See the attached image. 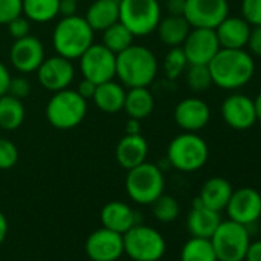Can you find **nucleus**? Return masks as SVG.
I'll return each mask as SVG.
<instances>
[{
    "label": "nucleus",
    "mask_w": 261,
    "mask_h": 261,
    "mask_svg": "<svg viewBox=\"0 0 261 261\" xmlns=\"http://www.w3.org/2000/svg\"><path fill=\"white\" fill-rule=\"evenodd\" d=\"M103 33V46H106L109 51H112L115 56L121 51H124L126 48H129L133 45L134 40V34L130 33L121 22H117L114 25H111L109 28H106Z\"/></svg>",
    "instance_id": "7c9ffc66"
},
{
    "label": "nucleus",
    "mask_w": 261,
    "mask_h": 261,
    "mask_svg": "<svg viewBox=\"0 0 261 261\" xmlns=\"http://www.w3.org/2000/svg\"><path fill=\"white\" fill-rule=\"evenodd\" d=\"M0 133H2V129H0Z\"/></svg>",
    "instance_id": "603ef678"
},
{
    "label": "nucleus",
    "mask_w": 261,
    "mask_h": 261,
    "mask_svg": "<svg viewBox=\"0 0 261 261\" xmlns=\"http://www.w3.org/2000/svg\"><path fill=\"white\" fill-rule=\"evenodd\" d=\"M25 105L20 98L5 94L0 97V129L2 130H16L25 121Z\"/></svg>",
    "instance_id": "cd10ccee"
},
{
    "label": "nucleus",
    "mask_w": 261,
    "mask_h": 261,
    "mask_svg": "<svg viewBox=\"0 0 261 261\" xmlns=\"http://www.w3.org/2000/svg\"><path fill=\"white\" fill-rule=\"evenodd\" d=\"M46 118L56 129L68 130L77 127L86 117L88 101L75 89H62L53 92L46 105Z\"/></svg>",
    "instance_id": "20e7f679"
},
{
    "label": "nucleus",
    "mask_w": 261,
    "mask_h": 261,
    "mask_svg": "<svg viewBox=\"0 0 261 261\" xmlns=\"http://www.w3.org/2000/svg\"><path fill=\"white\" fill-rule=\"evenodd\" d=\"M244 261H261V240L249 244Z\"/></svg>",
    "instance_id": "a18cd8bd"
},
{
    "label": "nucleus",
    "mask_w": 261,
    "mask_h": 261,
    "mask_svg": "<svg viewBox=\"0 0 261 261\" xmlns=\"http://www.w3.org/2000/svg\"><path fill=\"white\" fill-rule=\"evenodd\" d=\"M151 204H152V214H154V217L159 221H162V223H171V221L177 220V217L180 214L178 201L174 197H171V195L162 194Z\"/></svg>",
    "instance_id": "72a5a7b5"
},
{
    "label": "nucleus",
    "mask_w": 261,
    "mask_h": 261,
    "mask_svg": "<svg viewBox=\"0 0 261 261\" xmlns=\"http://www.w3.org/2000/svg\"><path fill=\"white\" fill-rule=\"evenodd\" d=\"M220 223H221L220 212L206 207L198 198L194 200L192 209H191L188 220H186L188 230L192 237L211 238L214 235V232L217 230Z\"/></svg>",
    "instance_id": "412c9836"
},
{
    "label": "nucleus",
    "mask_w": 261,
    "mask_h": 261,
    "mask_svg": "<svg viewBox=\"0 0 261 261\" xmlns=\"http://www.w3.org/2000/svg\"><path fill=\"white\" fill-rule=\"evenodd\" d=\"M241 14L250 27H261V0H243Z\"/></svg>",
    "instance_id": "c9c22d12"
},
{
    "label": "nucleus",
    "mask_w": 261,
    "mask_h": 261,
    "mask_svg": "<svg viewBox=\"0 0 261 261\" xmlns=\"http://www.w3.org/2000/svg\"><path fill=\"white\" fill-rule=\"evenodd\" d=\"M250 25L237 16H227L217 28L215 34L221 48L227 49H244L250 34Z\"/></svg>",
    "instance_id": "aec40b11"
},
{
    "label": "nucleus",
    "mask_w": 261,
    "mask_h": 261,
    "mask_svg": "<svg viewBox=\"0 0 261 261\" xmlns=\"http://www.w3.org/2000/svg\"><path fill=\"white\" fill-rule=\"evenodd\" d=\"M162 20L159 0H120L118 22H121L134 37H145L154 33Z\"/></svg>",
    "instance_id": "423d86ee"
},
{
    "label": "nucleus",
    "mask_w": 261,
    "mask_h": 261,
    "mask_svg": "<svg viewBox=\"0 0 261 261\" xmlns=\"http://www.w3.org/2000/svg\"><path fill=\"white\" fill-rule=\"evenodd\" d=\"M112 2H120V0H112Z\"/></svg>",
    "instance_id": "8fccbe9b"
},
{
    "label": "nucleus",
    "mask_w": 261,
    "mask_h": 261,
    "mask_svg": "<svg viewBox=\"0 0 261 261\" xmlns=\"http://www.w3.org/2000/svg\"><path fill=\"white\" fill-rule=\"evenodd\" d=\"M126 192L137 204H151L165 191V177L162 169L149 162H145L127 171Z\"/></svg>",
    "instance_id": "0eeeda50"
},
{
    "label": "nucleus",
    "mask_w": 261,
    "mask_h": 261,
    "mask_svg": "<svg viewBox=\"0 0 261 261\" xmlns=\"http://www.w3.org/2000/svg\"><path fill=\"white\" fill-rule=\"evenodd\" d=\"M155 54L143 45H130L115 56V75L124 88H148L157 77Z\"/></svg>",
    "instance_id": "f03ea898"
},
{
    "label": "nucleus",
    "mask_w": 261,
    "mask_h": 261,
    "mask_svg": "<svg viewBox=\"0 0 261 261\" xmlns=\"http://www.w3.org/2000/svg\"><path fill=\"white\" fill-rule=\"evenodd\" d=\"M155 31L159 33L162 43H165L169 48H174V46L183 45V42L186 40V37L191 31V25L188 23L185 16H171L169 14L160 20Z\"/></svg>",
    "instance_id": "bb28decb"
},
{
    "label": "nucleus",
    "mask_w": 261,
    "mask_h": 261,
    "mask_svg": "<svg viewBox=\"0 0 261 261\" xmlns=\"http://www.w3.org/2000/svg\"><path fill=\"white\" fill-rule=\"evenodd\" d=\"M94 43V31L85 17H62L53 31V46L65 59H79Z\"/></svg>",
    "instance_id": "7ed1b4c3"
},
{
    "label": "nucleus",
    "mask_w": 261,
    "mask_h": 261,
    "mask_svg": "<svg viewBox=\"0 0 261 261\" xmlns=\"http://www.w3.org/2000/svg\"><path fill=\"white\" fill-rule=\"evenodd\" d=\"M185 72L186 83L194 92H204L214 85L207 65H188Z\"/></svg>",
    "instance_id": "2f4dec72"
},
{
    "label": "nucleus",
    "mask_w": 261,
    "mask_h": 261,
    "mask_svg": "<svg viewBox=\"0 0 261 261\" xmlns=\"http://www.w3.org/2000/svg\"><path fill=\"white\" fill-rule=\"evenodd\" d=\"M7 233H8V220H7L5 214L0 211V244L5 241Z\"/></svg>",
    "instance_id": "49530a36"
},
{
    "label": "nucleus",
    "mask_w": 261,
    "mask_h": 261,
    "mask_svg": "<svg viewBox=\"0 0 261 261\" xmlns=\"http://www.w3.org/2000/svg\"><path fill=\"white\" fill-rule=\"evenodd\" d=\"M174 120L185 133H198L207 126L211 120V108L198 97H188L177 103Z\"/></svg>",
    "instance_id": "a211bd4d"
},
{
    "label": "nucleus",
    "mask_w": 261,
    "mask_h": 261,
    "mask_svg": "<svg viewBox=\"0 0 261 261\" xmlns=\"http://www.w3.org/2000/svg\"><path fill=\"white\" fill-rule=\"evenodd\" d=\"M100 220L103 227L123 235L134 224H137V214L123 201H109L103 206Z\"/></svg>",
    "instance_id": "4be33fe9"
},
{
    "label": "nucleus",
    "mask_w": 261,
    "mask_h": 261,
    "mask_svg": "<svg viewBox=\"0 0 261 261\" xmlns=\"http://www.w3.org/2000/svg\"><path fill=\"white\" fill-rule=\"evenodd\" d=\"M22 16V0H0V25Z\"/></svg>",
    "instance_id": "e433bc0d"
},
{
    "label": "nucleus",
    "mask_w": 261,
    "mask_h": 261,
    "mask_svg": "<svg viewBox=\"0 0 261 261\" xmlns=\"http://www.w3.org/2000/svg\"><path fill=\"white\" fill-rule=\"evenodd\" d=\"M124 97H126L124 86L121 83L114 82L112 79L97 85L92 101L100 111L106 114H117L124 106Z\"/></svg>",
    "instance_id": "b1692460"
},
{
    "label": "nucleus",
    "mask_w": 261,
    "mask_h": 261,
    "mask_svg": "<svg viewBox=\"0 0 261 261\" xmlns=\"http://www.w3.org/2000/svg\"><path fill=\"white\" fill-rule=\"evenodd\" d=\"M233 189L232 185L223 178V177H212L209 178L200 191V195L197 197L206 207L212 211H223L227 206V201L232 195Z\"/></svg>",
    "instance_id": "5701e85b"
},
{
    "label": "nucleus",
    "mask_w": 261,
    "mask_h": 261,
    "mask_svg": "<svg viewBox=\"0 0 261 261\" xmlns=\"http://www.w3.org/2000/svg\"><path fill=\"white\" fill-rule=\"evenodd\" d=\"M166 159L177 171L194 172L206 165L209 159V146L197 133H183L171 140Z\"/></svg>",
    "instance_id": "39448f33"
},
{
    "label": "nucleus",
    "mask_w": 261,
    "mask_h": 261,
    "mask_svg": "<svg viewBox=\"0 0 261 261\" xmlns=\"http://www.w3.org/2000/svg\"><path fill=\"white\" fill-rule=\"evenodd\" d=\"M181 48L189 65H207L221 46L215 30L191 28Z\"/></svg>",
    "instance_id": "f8f14e48"
},
{
    "label": "nucleus",
    "mask_w": 261,
    "mask_h": 261,
    "mask_svg": "<svg viewBox=\"0 0 261 261\" xmlns=\"http://www.w3.org/2000/svg\"><path fill=\"white\" fill-rule=\"evenodd\" d=\"M31 92V83L25 77H11L10 86H8V94H11L16 98H27Z\"/></svg>",
    "instance_id": "58836bf2"
},
{
    "label": "nucleus",
    "mask_w": 261,
    "mask_h": 261,
    "mask_svg": "<svg viewBox=\"0 0 261 261\" xmlns=\"http://www.w3.org/2000/svg\"><path fill=\"white\" fill-rule=\"evenodd\" d=\"M188 59L185 56V51L181 46H174L169 49V53L165 56L163 60V71L169 80L178 79L188 68Z\"/></svg>",
    "instance_id": "473e14b6"
},
{
    "label": "nucleus",
    "mask_w": 261,
    "mask_h": 261,
    "mask_svg": "<svg viewBox=\"0 0 261 261\" xmlns=\"http://www.w3.org/2000/svg\"><path fill=\"white\" fill-rule=\"evenodd\" d=\"M181 261H218L211 238L192 237L188 240L180 253Z\"/></svg>",
    "instance_id": "c756f323"
},
{
    "label": "nucleus",
    "mask_w": 261,
    "mask_h": 261,
    "mask_svg": "<svg viewBox=\"0 0 261 261\" xmlns=\"http://www.w3.org/2000/svg\"><path fill=\"white\" fill-rule=\"evenodd\" d=\"M95 89H97V83L88 80V79H83L80 83H79V88H77V92L88 101L89 98L92 100L94 94H95Z\"/></svg>",
    "instance_id": "a19ab883"
},
{
    "label": "nucleus",
    "mask_w": 261,
    "mask_h": 261,
    "mask_svg": "<svg viewBox=\"0 0 261 261\" xmlns=\"http://www.w3.org/2000/svg\"><path fill=\"white\" fill-rule=\"evenodd\" d=\"M249 53L255 57H261V27H252L247 39Z\"/></svg>",
    "instance_id": "ea45409f"
},
{
    "label": "nucleus",
    "mask_w": 261,
    "mask_h": 261,
    "mask_svg": "<svg viewBox=\"0 0 261 261\" xmlns=\"http://www.w3.org/2000/svg\"><path fill=\"white\" fill-rule=\"evenodd\" d=\"M212 83L224 91H237L247 85L255 74L253 56L244 49L220 48L207 63Z\"/></svg>",
    "instance_id": "f257e3e1"
},
{
    "label": "nucleus",
    "mask_w": 261,
    "mask_h": 261,
    "mask_svg": "<svg viewBox=\"0 0 261 261\" xmlns=\"http://www.w3.org/2000/svg\"><path fill=\"white\" fill-rule=\"evenodd\" d=\"M60 0H22V14L36 23H48L59 16Z\"/></svg>",
    "instance_id": "c85d7f7f"
},
{
    "label": "nucleus",
    "mask_w": 261,
    "mask_h": 261,
    "mask_svg": "<svg viewBox=\"0 0 261 261\" xmlns=\"http://www.w3.org/2000/svg\"><path fill=\"white\" fill-rule=\"evenodd\" d=\"M17 160H19L17 146L11 140L0 137V169L7 171L14 168Z\"/></svg>",
    "instance_id": "f704fd0d"
},
{
    "label": "nucleus",
    "mask_w": 261,
    "mask_h": 261,
    "mask_svg": "<svg viewBox=\"0 0 261 261\" xmlns=\"http://www.w3.org/2000/svg\"><path fill=\"white\" fill-rule=\"evenodd\" d=\"M7 28H8V34L17 40V39H22V37H27L30 34V20L22 14L16 19H13L11 22L7 23Z\"/></svg>",
    "instance_id": "4c0bfd02"
},
{
    "label": "nucleus",
    "mask_w": 261,
    "mask_h": 261,
    "mask_svg": "<svg viewBox=\"0 0 261 261\" xmlns=\"http://www.w3.org/2000/svg\"><path fill=\"white\" fill-rule=\"evenodd\" d=\"M154 105V95L148 88H129L126 91L123 109L126 111L129 118L143 120L152 114Z\"/></svg>",
    "instance_id": "a878e982"
},
{
    "label": "nucleus",
    "mask_w": 261,
    "mask_h": 261,
    "mask_svg": "<svg viewBox=\"0 0 261 261\" xmlns=\"http://www.w3.org/2000/svg\"><path fill=\"white\" fill-rule=\"evenodd\" d=\"M85 20L89 23L92 31H105L111 25L118 22V2L112 0H94L89 5Z\"/></svg>",
    "instance_id": "393cba45"
},
{
    "label": "nucleus",
    "mask_w": 261,
    "mask_h": 261,
    "mask_svg": "<svg viewBox=\"0 0 261 261\" xmlns=\"http://www.w3.org/2000/svg\"><path fill=\"white\" fill-rule=\"evenodd\" d=\"M124 253L134 261H159L166 250L163 235L149 226L134 224L123 233Z\"/></svg>",
    "instance_id": "6e6552de"
},
{
    "label": "nucleus",
    "mask_w": 261,
    "mask_h": 261,
    "mask_svg": "<svg viewBox=\"0 0 261 261\" xmlns=\"http://www.w3.org/2000/svg\"><path fill=\"white\" fill-rule=\"evenodd\" d=\"M36 72L39 75L40 85L49 92H57L69 88L75 75L72 60L65 59L59 54L45 59Z\"/></svg>",
    "instance_id": "ddd939ff"
},
{
    "label": "nucleus",
    "mask_w": 261,
    "mask_h": 261,
    "mask_svg": "<svg viewBox=\"0 0 261 261\" xmlns=\"http://www.w3.org/2000/svg\"><path fill=\"white\" fill-rule=\"evenodd\" d=\"M75 2H80V0H75Z\"/></svg>",
    "instance_id": "3c124183"
},
{
    "label": "nucleus",
    "mask_w": 261,
    "mask_h": 261,
    "mask_svg": "<svg viewBox=\"0 0 261 261\" xmlns=\"http://www.w3.org/2000/svg\"><path fill=\"white\" fill-rule=\"evenodd\" d=\"M148 154L149 145L142 134H124L115 148V159L126 171L145 163Z\"/></svg>",
    "instance_id": "6ab92c4d"
},
{
    "label": "nucleus",
    "mask_w": 261,
    "mask_h": 261,
    "mask_svg": "<svg viewBox=\"0 0 261 261\" xmlns=\"http://www.w3.org/2000/svg\"><path fill=\"white\" fill-rule=\"evenodd\" d=\"M85 252L92 261H117L124 253L123 235L106 227L97 229L86 238Z\"/></svg>",
    "instance_id": "dca6fc26"
},
{
    "label": "nucleus",
    "mask_w": 261,
    "mask_h": 261,
    "mask_svg": "<svg viewBox=\"0 0 261 261\" xmlns=\"http://www.w3.org/2000/svg\"><path fill=\"white\" fill-rule=\"evenodd\" d=\"M10 82H11V72L2 62H0V97L8 92Z\"/></svg>",
    "instance_id": "79ce46f5"
},
{
    "label": "nucleus",
    "mask_w": 261,
    "mask_h": 261,
    "mask_svg": "<svg viewBox=\"0 0 261 261\" xmlns=\"http://www.w3.org/2000/svg\"><path fill=\"white\" fill-rule=\"evenodd\" d=\"M185 19L191 28L215 30L229 16L227 0H186Z\"/></svg>",
    "instance_id": "9b49d317"
},
{
    "label": "nucleus",
    "mask_w": 261,
    "mask_h": 261,
    "mask_svg": "<svg viewBox=\"0 0 261 261\" xmlns=\"http://www.w3.org/2000/svg\"><path fill=\"white\" fill-rule=\"evenodd\" d=\"M45 60V48L43 43L34 37L27 36L14 40L10 49V62L16 71L20 74H31L39 69L42 62Z\"/></svg>",
    "instance_id": "f3484780"
},
{
    "label": "nucleus",
    "mask_w": 261,
    "mask_h": 261,
    "mask_svg": "<svg viewBox=\"0 0 261 261\" xmlns=\"http://www.w3.org/2000/svg\"><path fill=\"white\" fill-rule=\"evenodd\" d=\"M221 117L224 123L235 130H247L256 123L253 98L246 94L233 92L221 103Z\"/></svg>",
    "instance_id": "4468645a"
},
{
    "label": "nucleus",
    "mask_w": 261,
    "mask_h": 261,
    "mask_svg": "<svg viewBox=\"0 0 261 261\" xmlns=\"http://www.w3.org/2000/svg\"><path fill=\"white\" fill-rule=\"evenodd\" d=\"M79 60L83 79L100 85L115 77V54L103 45L92 43Z\"/></svg>",
    "instance_id": "9d476101"
},
{
    "label": "nucleus",
    "mask_w": 261,
    "mask_h": 261,
    "mask_svg": "<svg viewBox=\"0 0 261 261\" xmlns=\"http://www.w3.org/2000/svg\"><path fill=\"white\" fill-rule=\"evenodd\" d=\"M226 212L229 220L249 226L261 217V194L253 188H240L232 192Z\"/></svg>",
    "instance_id": "2eb2a0df"
},
{
    "label": "nucleus",
    "mask_w": 261,
    "mask_h": 261,
    "mask_svg": "<svg viewBox=\"0 0 261 261\" xmlns=\"http://www.w3.org/2000/svg\"><path fill=\"white\" fill-rule=\"evenodd\" d=\"M253 106H255V115H256V121L261 123V92L253 98Z\"/></svg>",
    "instance_id": "09e8293b"
},
{
    "label": "nucleus",
    "mask_w": 261,
    "mask_h": 261,
    "mask_svg": "<svg viewBox=\"0 0 261 261\" xmlns=\"http://www.w3.org/2000/svg\"><path fill=\"white\" fill-rule=\"evenodd\" d=\"M186 0H168L166 10L171 16H183L185 14Z\"/></svg>",
    "instance_id": "c03bdc74"
},
{
    "label": "nucleus",
    "mask_w": 261,
    "mask_h": 261,
    "mask_svg": "<svg viewBox=\"0 0 261 261\" xmlns=\"http://www.w3.org/2000/svg\"><path fill=\"white\" fill-rule=\"evenodd\" d=\"M218 261H244L250 237L247 226L233 220L221 221L211 237Z\"/></svg>",
    "instance_id": "1a4fd4ad"
},
{
    "label": "nucleus",
    "mask_w": 261,
    "mask_h": 261,
    "mask_svg": "<svg viewBox=\"0 0 261 261\" xmlns=\"http://www.w3.org/2000/svg\"><path fill=\"white\" fill-rule=\"evenodd\" d=\"M124 134H140V120L129 118V121L126 124Z\"/></svg>",
    "instance_id": "de8ad7c7"
},
{
    "label": "nucleus",
    "mask_w": 261,
    "mask_h": 261,
    "mask_svg": "<svg viewBox=\"0 0 261 261\" xmlns=\"http://www.w3.org/2000/svg\"><path fill=\"white\" fill-rule=\"evenodd\" d=\"M75 13H77V2L75 0H60L59 16L69 17V16H75Z\"/></svg>",
    "instance_id": "37998d69"
}]
</instances>
